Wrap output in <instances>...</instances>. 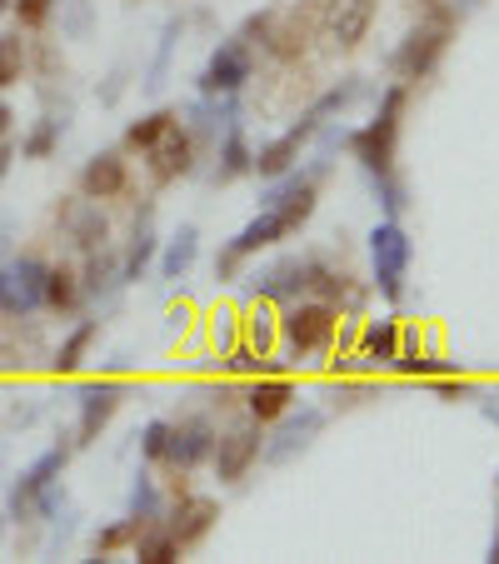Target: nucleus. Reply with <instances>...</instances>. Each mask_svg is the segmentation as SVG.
<instances>
[{
    "label": "nucleus",
    "instance_id": "obj_48",
    "mask_svg": "<svg viewBox=\"0 0 499 564\" xmlns=\"http://www.w3.org/2000/svg\"><path fill=\"white\" fill-rule=\"evenodd\" d=\"M489 560L499 564V530H495V544H489Z\"/></svg>",
    "mask_w": 499,
    "mask_h": 564
},
{
    "label": "nucleus",
    "instance_id": "obj_16",
    "mask_svg": "<svg viewBox=\"0 0 499 564\" xmlns=\"http://www.w3.org/2000/svg\"><path fill=\"white\" fill-rule=\"evenodd\" d=\"M75 191L86 200H120L130 191V160L126 150H96L75 175Z\"/></svg>",
    "mask_w": 499,
    "mask_h": 564
},
{
    "label": "nucleus",
    "instance_id": "obj_26",
    "mask_svg": "<svg viewBox=\"0 0 499 564\" xmlns=\"http://www.w3.org/2000/svg\"><path fill=\"white\" fill-rule=\"evenodd\" d=\"M150 260H155V230H150V210H145L135 220V235H130L126 256H120V285H135L150 270Z\"/></svg>",
    "mask_w": 499,
    "mask_h": 564
},
{
    "label": "nucleus",
    "instance_id": "obj_24",
    "mask_svg": "<svg viewBox=\"0 0 499 564\" xmlns=\"http://www.w3.org/2000/svg\"><path fill=\"white\" fill-rule=\"evenodd\" d=\"M175 120H181V110H175V106L145 110L140 120H130V126H126V135H120V150H126V155H145V150L175 126Z\"/></svg>",
    "mask_w": 499,
    "mask_h": 564
},
{
    "label": "nucleus",
    "instance_id": "obj_4",
    "mask_svg": "<svg viewBox=\"0 0 499 564\" xmlns=\"http://www.w3.org/2000/svg\"><path fill=\"white\" fill-rule=\"evenodd\" d=\"M414 260V240L400 220H380L370 230V270H375V290H380L384 305H400L404 300V275H410Z\"/></svg>",
    "mask_w": 499,
    "mask_h": 564
},
{
    "label": "nucleus",
    "instance_id": "obj_13",
    "mask_svg": "<svg viewBox=\"0 0 499 564\" xmlns=\"http://www.w3.org/2000/svg\"><path fill=\"white\" fill-rule=\"evenodd\" d=\"M55 225L75 250H100L110 240L106 210H100V200H86V195H61L55 200Z\"/></svg>",
    "mask_w": 499,
    "mask_h": 564
},
{
    "label": "nucleus",
    "instance_id": "obj_6",
    "mask_svg": "<svg viewBox=\"0 0 499 564\" xmlns=\"http://www.w3.org/2000/svg\"><path fill=\"white\" fill-rule=\"evenodd\" d=\"M70 455H75V435H61V445H51L35 465H25L21 475H15V485H11V500H6V520H35V510H41V500H45V490L51 485H61V475H65V465H70Z\"/></svg>",
    "mask_w": 499,
    "mask_h": 564
},
{
    "label": "nucleus",
    "instance_id": "obj_21",
    "mask_svg": "<svg viewBox=\"0 0 499 564\" xmlns=\"http://www.w3.org/2000/svg\"><path fill=\"white\" fill-rule=\"evenodd\" d=\"M400 315H375V319H360V355L365 360H375L380 370H390V360L400 355Z\"/></svg>",
    "mask_w": 499,
    "mask_h": 564
},
{
    "label": "nucleus",
    "instance_id": "obj_47",
    "mask_svg": "<svg viewBox=\"0 0 499 564\" xmlns=\"http://www.w3.org/2000/svg\"><path fill=\"white\" fill-rule=\"evenodd\" d=\"M11 126H15V110L0 100V135H11Z\"/></svg>",
    "mask_w": 499,
    "mask_h": 564
},
{
    "label": "nucleus",
    "instance_id": "obj_5",
    "mask_svg": "<svg viewBox=\"0 0 499 564\" xmlns=\"http://www.w3.org/2000/svg\"><path fill=\"white\" fill-rule=\"evenodd\" d=\"M215 435H220V430H215L210 415H185L181 425H171V440H165V455H160V465H165V479H171L175 495L191 490L185 479H191L195 469L210 459Z\"/></svg>",
    "mask_w": 499,
    "mask_h": 564
},
{
    "label": "nucleus",
    "instance_id": "obj_8",
    "mask_svg": "<svg viewBox=\"0 0 499 564\" xmlns=\"http://www.w3.org/2000/svg\"><path fill=\"white\" fill-rule=\"evenodd\" d=\"M260 449H265V425L250 420V415H240L230 430L215 435V449H210L215 479H220V485H240V479L260 465Z\"/></svg>",
    "mask_w": 499,
    "mask_h": 564
},
{
    "label": "nucleus",
    "instance_id": "obj_45",
    "mask_svg": "<svg viewBox=\"0 0 499 564\" xmlns=\"http://www.w3.org/2000/svg\"><path fill=\"white\" fill-rule=\"evenodd\" d=\"M275 15L280 11H256V15H245V25L235 35H240L245 45H250V51H256V45H265V35H270V25H275Z\"/></svg>",
    "mask_w": 499,
    "mask_h": 564
},
{
    "label": "nucleus",
    "instance_id": "obj_22",
    "mask_svg": "<svg viewBox=\"0 0 499 564\" xmlns=\"http://www.w3.org/2000/svg\"><path fill=\"white\" fill-rule=\"evenodd\" d=\"M86 305V290H80V275L70 265H51L45 270V290H41V310L51 315H75Z\"/></svg>",
    "mask_w": 499,
    "mask_h": 564
},
{
    "label": "nucleus",
    "instance_id": "obj_17",
    "mask_svg": "<svg viewBox=\"0 0 499 564\" xmlns=\"http://www.w3.org/2000/svg\"><path fill=\"white\" fill-rule=\"evenodd\" d=\"M41 360H51V355H45L41 325H35L31 315L6 319V325H0V370L25 375V370H35Z\"/></svg>",
    "mask_w": 499,
    "mask_h": 564
},
{
    "label": "nucleus",
    "instance_id": "obj_27",
    "mask_svg": "<svg viewBox=\"0 0 499 564\" xmlns=\"http://www.w3.org/2000/svg\"><path fill=\"white\" fill-rule=\"evenodd\" d=\"M195 256H200V230H195V225H181L175 240L165 246V256H160V280H185L195 265Z\"/></svg>",
    "mask_w": 499,
    "mask_h": 564
},
{
    "label": "nucleus",
    "instance_id": "obj_10",
    "mask_svg": "<svg viewBox=\"0 0 499 564\" xmlns=\"http://www.w3.org/2000/svg\"><path fill=\"white\" fill-rule=\"evenodd\" d=\"M329 425V410L319 405H290L285 415L275 420V435H265V449H260V459L265 465H290L295 455H305L310 445H315V435Z\"/></svg>",
    "mask_w": 499,
    "mask_h": 564
},
{
    "label": "nucleus",
    "instance_id": "obj_2",
    "mask_svg": "<svg viewBox=\"0 0 499 564\" xmlns=\"http://www.w3.org/2000/svg\"><path fill=\"white\" fill-rule=\"evenodd\" d=\"M404 106H410V86H384L380 106H375V116L365 120L360 130H350L345 135V150H350L355 160H360L370 175H384L394 171V155H400V126H404Z\"/></svg>",
    "mask_w": 499,
    "mask_h": 564
},
{
    "label": "nucleus",
    "instance_id": "obj_29",
    "mask_svg": "<svg viewBox=\"0 0 499 564\" xmlns=\"http://www.w3.org/2000/svg\"><path fill=\"white\" fill-rule=\"evenodd\" d=\"M25 75H31V41H21V25L0 31V90L21 86Z\"/></svg>",
    "mask_w": 499,
    "mask_h": 564
},
{
    "label": "nucleus",
    "instance_id": "obj_3",
    "mask_svg": "<svg viewBox=\"0 0 499 564\" xmlns=\"http://www.w3.org/2000/svg\"><path fill=\"white\" fill-rule=\"evenodd\" d=\"M340 305H329V300H290L285 310H280V345H285L290 355H329V345H335V335H340Z\"/></svg>",
    "mask_w": 499,
    "mask_h": 564
},
{
    "label": "nucleus",
    "instance_id": "obj_35",
    "mask_svg": "<svg viewBox=\"0 0 499 564\" xmlns=\"http://www.w3.org/2000/svg\"><path fill=\"white\" fill-rule=\"evenodd\" d=\"M140 524H150V520H135V514H126V520L96 530V540H90V554H96V560H110L116 550H130V540H135Z\"/></svg>",
    "mask_w": 499,
    "mask_h": 564
},
{
    "label": "nucleus",
    "instance_id": "obj_37",
    "mask_svg": "<svg viewBox=\"0 0 499 564\" xmlns=\"http://www.w3.org/2000/svg\"><path fill=\"white\" fill-rule=\"evenodd\" d=\"M160 510H165V505H160L155 475H150V469H140L135 485H130V514H135V520H160Z\"/></svg>",
    "mask_w": 499,
    "mask_h": 564
},
{
    "label": "nucleus",
    "instance_id": "obj_25",
    "mask_svg": "<svg viewBox=\"0 0 499 564\" xmlns=\"http://www.w3.org/2000/svg\"><path fill=\"white\" fill-rule=\"evenodd\" d=\"M130 554L145 564H181V544H175V534L165 530V520H150L135 530V540H130Z\"/></svg>",
    "mask_w": 499,
    "mask_h": 564
},
{
    "label": "nucleus",
    "instance_id": "obj_51",
    "mask_svg": "<svg viewBox=\"0 0 499 564\" xmlns=\"http://www.w3.org/2000/svg\"><path fill=\"white\" fill-rule=\"evenodd\" d=\"M495 490H499V475H495Z\"/></svg>",
    "mask_w": 499,
    "mask_h": 564
},
{
    "label": "nucleus",
    "instance_id": "obj_42",
    "mask_svg": "<svg viewBox=\"0 0 499 564\" xmlns=\"http://www.w3.org/2000/svg\"><path fill=\"white\" fill-rule=\"evenodd\" d=\"M11 15H15V25H21V31H41V25L55 15V0H15Z\"/></svg>",
    "mask_w": 499,
    "mask_h": 564
},
{
    "label": "nucleus",
    "instance_id": "obj_46",
    "mask_svg": "<svg viewBox=\"0 0 499 564\" xmlns=\"http://www.w3.org/2000/svg\"><path fill=\"white\" fill-rule=\"evenodd\" d=\"M210 345L220 355H230L235 345H240V335H235V315L230 310H220V315H210Z\"/></svg>",
    "mask_w": 499,
    "mask_h": 564
},
{
    "label": "nucleus",
    "instance_id": "obj_9",
    "mask_svg": "<svg viewBox=\"0 0 499 564\" xmlns=\"http://www.w3.org/2000/svg\"><path fill=\"white\" fill-rule=\"evenodd\" d=\"M375 15H380V0H319V35L329 51L350 55L365 45Z\"/></svg>",
    "mask_w": 499,
    "mask_h": 564
},
{
    "label": "nucleus",
    "instance_id": "obj_52",
    "mask_svg": "<svg viewBox=\"0 0 499 564\" xmlns=\"http://www.w3.org/2000/svg\"><path fill=\"white\" fill-rule=\"evenodd\" d=\"M0 520H6V514H0Z\"/></svg>",
    "mask_w": 499,
    "mask_h": 564
},
{
    "label": "nucleus",
    "instance_id": "obj_40",
    "mask_svg": "<svg viewBox=\"0 0 499 564\" xmlns=\"http://www.w3.org/2000/svg\"><path fill=\"white\" fill-rule=\"evenodd\" d=\"M375 200H380L384 220H400V210H404V185H400V175H394V171L375 175Z\"/></svg>",
    "mask_w": 499,
    "mask_h": 564
},
{
    "label": "nucleus",
    "instance_id": "obj_43",
    "mask_svg": "<svg viewBox=\"0 0 499 564\" xmlns=\"http://www.w3.org/2000/svg\"><path fill=\"white\" fill-rule=\"evenodd\" d=\"M165 440H171V420H150V425L140 430V459L160 465V455H165Z\"/></svg>",
    "mask_w": 499,
    "mask_h": 564
},
{
    "label": "nucleus",
    "instance_id": "obj_32",
    "mask_svg": "<svg viewBox=\"0 0 499 564\" xmlns=\"http://www.w3.org/2000/svg\"><path fill=\"white\" fill-rule=\"evenodd\" d=\"M390 370L400 375V380H440V375H459L465 365L459 360H445V355H394L390 360Z\"/></svg>",
    "mask_w": 499,
    "mask_h": 564
},
{
    "label": "nucleus",
    "instance_id": "obj_15",
    "mask_svg": "<svg viewBox=\"0 0 499 564\" xmlns=\"http://www.w3.org/2000/svg\"><path fill=\"white\" fill-rule=\"evenodd\" d=\"M300 400V384L290 380L285 370H270V375H256V380H245L240 390V405L250 420H260V425H275L280 415H285L290 405Z\"/></svg>",
    "mask_w": 499,
    "mask_h": 564
},
{
    "label": "nucleus",
    "instance_id": "obj_28",
    "mask_svg": "<svg viewBox=\"0 0 499 564\" xmlns=\"http://www.w3.org/2000/svg\"><path fill=\"white\" fill-rule=\"evenodd\" d=\"M240 345H250L256 355H275V345H280V315H275V305H270V300H260V305L245 315Z\"/></svg>",
    "mask_w": 499,
    "mask_h": 564
},
{
    "label": "nucleus",
    "instance_id": "obj_20",
    "mask_svg": "<svg viewBox=\"0 0 499 564\" xmlns=\"http://www.w3.org/2000/svg\"><path fill=\"white\" fill-rule=\"evenodd\" d=\"M96 340H100V319H80V325H75V330L51 350V360H45L55 380L80 375V365H86V355H90V345H96Z\"/></svg>",
    "mask_w": 499,
    "mask_h": 564
},
{
    "label": "nucleus",
    "instance_id": "obj_14",
    "mask_svg": "<svg viewBox=\"0 0 499 564\" xmlns=\"http://www.w3.org/2000/svg\"><path fill=\"white\" fill-rule=\"evenodd\" d=\"M145 171H150V185H160V191L185 181V175L195 171V135L181 126V120L145 150Z\"/></svg>",
    "mask_w": 499,
    "mask_h": 564
},
{
    "label": "nucleus",
    "instance_id": "obj_30",
    "mask_svg": "<svg viewBox=\"0 0 499 564\" xmlns=\"http://www.w3.org/2000/svg\"><path fill=\"white\" fill-rule=\"evenodd\" d=\"M116 285H120V260L110 256L106 246H100V250H86V270H80V290H86V300L110 295Z\"/></svg>",
    "mask_w": 499,
    "mask_h": 564
},
{
    "label": "nucleus",
    "instance_id": "obj_12",
    "mask_svg": "<svg viewBox=\"0 0 499 564\" xmlns=\"http://www.w3.org/2000/svg\"><path fill=\"white\" fill-rule=\"evenodd\" d=\"M315 31H319V0H300L295 11L275 15V25H270V35H265L260 51H265L270 61H280V65H295L300 55L310 51Z\"/></svg>",
    "mask_w": 499,
    "mask_h": 564
},
{
    "label": "nucleus",
    "instance_id": "obj_38",
    "mask_svg": "<svg viewBox=\"0 0 499 564\" xmlns=\"http://www.w3.org/2000/svg\"><path fill=\"white\" fill-rule=\"evenodd\" d=\"M55 11H61L65 41H86L90 35V0H55Z\"/></svg>",
    "mask_w": 499,
    "mask_h": 564
},
{
    "label": "nucleus",
    "instance_id": "obj_36",
    "mask_svg": "<svg viewBox=\"0 0 499 564\" xmlns=\"http://www.w3.org/2000/svg\"><path fill=\"white\" fill-rule=\"evenodd\" d=\"M365 400H380V380L375 375H350V380H335V390H329V405L335 410H355Z\"/></svg>",
    "mask_w": 499,
    "mask_h": 564
},
{
    "label": "nucleus",
    "instance_id": "obj_41",
    "mask_svg": "<svg viewBox=\"0 0 499 564\" xmlns=\"http://www.w3.org/2000/svg\"><path fill=\"white\" fill-rule=\"evenodd\" d=\"M175 35H181V21H171V25H165V35H160V55H155V65H150V75H145V80H140V86H145V90H160V86H165V70H171Z\"/></svg>",
    "mask_w": 499,
    "mask_h": 564
},
{
    "label": "nucleus",
    "instance_id": "obj_23",
    "mask_svg": "<svg viewBox=\"0 0 499 564\" xmlns=\"http://www.w3.org/2000/svg\"><path fill=\"white\" fill-rule=\"evenodd\" d=\"M305 295L329 300V305H345V300H355V275L350 270L325 265V260H305Z\"/></svg>",
    "mask_w": 499,
    "mask_h": 564
},
{
    "label": "nucleus",
    "instance_id": "obj_50",
    "mask_svg": "<svg viewBox=\"0 0 499 564\" xmlns=\"http://www.w3.org/2000/svg\"><path fill=\"white\" fill-rule=\"evenodd\" d=\"M11 6H15V0H0V21H6V15H11Z\"/></svg>",
    "mask_w": 499,
    "mask_h": 564
},
{
    "label": "nucleus",
    "instance_id": "obj_1",
    "mask_svg": "<svg viewBox=\"0 0 499 564\" xmlns=\"http://www.w3.org/2000/svg\"><path fill=\"white\" fill-rule=\"evenodd\" d=\"M455 21H459L455 0H445V6H430V11L410 25V35H404L390 55V70L400 86H420V80H430V75L440 70V61L449 55V41H455Z\"/></svg>",
    "mask_w": 499,
    "mask_h": 564
},
{
    "label": "nucleus",
    "instance_id": "obj_39",
    "mask_svg": "<svg viewBox=\"0 0 499 564\" xmlns=\"http://www.w3.org/2000/svg\"><path fill=\"white\" fill-rule=\"evenodd\" d=\"M15 315H35L31 300L21 295V285H15L11 265H0V319H15Z\"/></svg>",
    "mask_w": 499,
    "mask_h": 564
},
{
    "label": "nucleus",
    "instance_id": "obj_31",
    "mask_svg": "<svg viewBox=\"0 0 499 564\" xmlns=\"http://www.w3.org/2000/svg\"><path fill=\"white\" fill-rule=\"evenodd\" d=\"M250 155H256V150L245 145L240 126H230V130H225V140H220V165H215L210 181L215 185H235L240 175H250Z\"/></svg>",
    "mask_w": 499,
    "mask_h": 564
},
{
    "label": "nucleus",
    "instance_id": "obj_34",
    "mask_svg": "<svg viewBox=\"0 0 499 564\" xmlns=\"http://www.w3.org/2000/svg\"><path fill=\"white\" fill-rule=\"evenodd\" d=\"M61 135H65V120L61 116H41L31 126V135L21 140V155L25 160H51L55 145H61Z\"/></svg>",
    "mask_w": 499,
    "mask_h": 564
},
{
    "label": "nucleus",
    "instance_id": "obj_49",
    "mask_svg": "<svg viewBox=\"0 0 499 564\" xmlns=\"http://www.w3.org/2000/svg\"><path fill=\"white\" fill-rule=\"evenodd\" d=\"M414 6H420V11H430V6H445V0H414Z\"/></svg>",
    "mask_w": 499,
    "mask_h": 564
},
{
    "label": "nucleus",
    "instance_id": "obj_44",
    "mask_svg": "<svg viewBox=\"0 0 499 564\" xmlns=\"http://www.w3.org/2000/svg\"><path fill=\"white\" fill-rule=\"evenodd\" d=\"M350 375H380V365L365 360L360 350L355 355H329V380H350Z\"/></svg>",
    "mask_w": 499,
    "mask_h": 564
},
{
    "label": "nucleus",
    "instance_id": "obj_18",
    "mask_svg": "<svg viewBox=\"0 0 499 564\" xmlns=\"http://www.w3.org/2000/svg\"><path fill=\"white\" fill-rule=\"evenodd\" d=\"M215 520H220V500H210V495H175L171 505V520H165V530L175 534V544L181 550H195V544L205 540V534L215 530Z\"/></svg>",
    "mask_w": 499,
    "mask_h": 564
},
{
    "label": "nucleus",
    "instance_id": "obj_11",
    "mask_svg": "<svg viewBox=\"0 0 499 564\" xmlns=\"http://www.w3.org/2000/svg\"><path fill=\"white\" fill-rule=\"evenodd\" d=\"M256 75V51L240 41V35H230V41H220L210 51V61H205L200 70V96H235V90L245 86Z\"/></svg>",
    "mask_w": 499,
    "mask_h": 564
},
{
    "label": "nucleus",
    "instance_id": "obj_33",
    "mask_svg": "<svg viewBox=\"0 0 499 564\" xmlns=\"http://www.w3.org/2000/svg\"><path fill=\"white\" fill-rule=\"evenodd\" d=\"M15 275V285H21V295L31 300V310H41V290H45V270H51V260H41L35 250H25V256L6 260Z\"/></svg>",
    "mask_w": 499,
    "mask_h": 564
},
{
    "label": "nucleus",
    "instance_id": "obj_7",
    "mask_svg": "<svg viewBox=\"0 0 499 564\" xmlns=\"http://www.w3.org/2000/svg\"><path fill=\"white\" fill-rule=\"evenodd\" d=\"M140 384L135 380H120V375H100V380H80L75 384V405H80V420H75V449H86L100 440V430L110 425L120 405H126L130 394Z\"/></svg>",
    "mask_w": 499,
    "mask_h": 564
},
{
    "label": "nucleus",
    "instance_id": "obj_19",
    "mask_svg": "<svg viewBox=\"0 0 499 564\" xmlns=\"http://www.w3.org/2000/svg\"><path fill=\"white\" fill-rule=\"evenodd\" d=\"M250 295L270 300V305H290V300H300L305 295V260L285 256V260H275V265L256 270V275H250Z\"/></svg>",
    "mask_w": 499,
    "mask_h": 564
}]
</instances>
